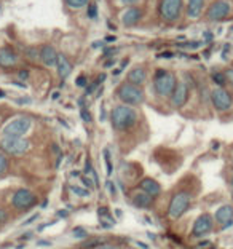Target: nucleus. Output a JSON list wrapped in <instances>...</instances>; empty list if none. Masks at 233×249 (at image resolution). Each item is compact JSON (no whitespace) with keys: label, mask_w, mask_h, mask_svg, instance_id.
Segmentation results:
<instances>
[{"label":"nucleus","mask_w":233,"mask_h":249,"mask_svg":"<svg viewBox=\"0 0 233 249\" xmlns=\"http://www.w3.org/2000/svg\"><path fill=\"white\" fill-rule=\"evenodd\" d=\"M27 53H29V54H27V56H29L31 59H36L37 56H40V52H37L36 48H29V50H27Z\"/></svg>","instance_id":"nucleus-39"},{"label":"nucleus","mask_w":233,"mask_h":249,"mask_svg":"<svg viewBox=\"0 0 233 249\" xmlns=\"http://www.w3.org/2000/svg\"><path fill=\"white\" fill-rule=\"evenodd\" d=\"M117 96L125 106H139L144 103V99H145V94L142 91V88L128 82L122 83L120 87H118Z\"/></svg>","instance_id":"nucleus-4"},{"label":"nucleus","mask_w":233,"mask_h":249,"mask_svg":"<svg viewBox=\"0 0 233 249\" xmlns=\"http://www.w3.org/2000/svg\"><path fill=\"white\" fill-rule=\"evenodd\" d=\"M56 67H58V73H59V77L62 78V80L71 75L72 64H71V61L67 59L66 54L59 53V56H58V64H56Z\"/></svg>","instance_id":"nucleus-21"},{"label":"nucleus","mask_w":233,"mask_h":249,"mask_svg":"<svg viewBox=\"0 0 233 249\" xmlns=\"http://www.w3.org/2000/svg\"><path fill=\"white\" fill-rule=\"evenodd\" d=\"M233 11V3L232 0H214L206 10V19L217 22L225 18H229Z\"/></svg>","instance_id":"nucleus-6"},{"label":"nucleus","mask_w":233,"mask_h":249,"mask_svg":"<svg viewBox=\"0 0 233 249\" xmlns=\"http://www.w3.org/2000/svg\"><path fill=\"white\" fill-rule=\"evenodd\" d=\"M211 78H213V82L220 88H225V85L229 83V82H227V77H225L224 72H214L211 75Z\"/></svg>","instance_id":"nucleus-24"},{"label":"nucleus","mask_w":233,"mask_h":249,"mask_svg":"<svg viewBox=\"0 0 233 249\" xmlns=\"http://www.w3.org/2000/svg\"><path fill=\"white\" fill-rule=\"evenodd\" d=\"M0 147L7 155L22 157L31 149V142L29 139L24 138H7V136H3V139L0 141Z\"/></svg>","instance_id":"nucleus-5"},{"label":"nucleus","mask_w":233,"mask_h":249,"mask_svg":"<svg viewBox=\"0 0 233 249\" xmlns=\"http://www.w3.org/2000/svg\"><path fill=\"white\" fill-rule=\"evenodd\" d=\"M82 182H83L85 185H87V187H88V190H93V189H94V187H96V185H94V182H93V180H91V179H90L88 176H82Z\"/></svg>","instance_id":"nucleus-33"},{"label":"nucleus","mask_w":233,"mask_h":249,"mask_svg":"<svg viewBox=\"0 0 233 249\" xmlns=\"http://www.w3.org/2000/svg\"><path fill=\"white\" fill-rule=\"evenodd\" d=\"M80 115H82V118H83V122H88V123H91V114H90V110H87V109H82V112H80Z\"/></svg>","instance_id":"nucleus-34"},{"label":"nucleus","mask_w":233,"mask_h":249,"mask_svg":"<svg viewBox=\"0 0 233 249\" xmlns=\"http://www.w3.org/2000/svg\"><path fill=\"white\" fill-rule=\"evenodd\" d=\"M0 98H5V91H2V89H0Z\"/></svg>","instance_id":"nucleus-57"},{"label":"nucleus","mask_w":233,"mask_h":249,"mask_svg":"<svg viewBox=\"0 0 233 249\" xmlns=\"http://www.w3.org/2000/svg\"><path fill=\"white\" fill-rule=\"evenodd\" d=\"M138 246H141L142 249H147V248H149L147 245H144V243H139V241H138Z\"/></svg>","instance_id":"nucleus-56"},{"label":"nucleus","mask_w":233,"mask_h":249,"mask_svg":"<svg viewBox=\"0 0 233 249\" xmlns=\"http://www.w3.org/2000/svg\"><path fill=\"white\" fill-rule=\"evenodd\" d=\"M96 249H120V246L112 245V243H104V245H101L99 248H96Z\"/></svg>","instance_id":"nucleus-38"},{"label":"nucleus","mask_w":233,"mask_h":249,"mask_svg":"<svg viewBox=\"0 0 233 249\" xmlns=\"http://www.w3.org/2000/svg\"><path fill=\"white\" fill-rule=\"evenodd\" d=\"M101 227H104V229H110V227H112V224H107V222H104V220H101Z\"/></svg>","instance_id":"nucleus-52"},{"label":"nucleus","mask_w":233,"mask_h":249,"mask_svg":"<svg viewBox=\"0 0 233 249\" xmlns=\"http://www.w3.org/2000/svg\"><path fill=\"white\" fill-rule=\"evenodd\" d=\"M102 45H104V42H96V43H93V48H99Z\"/></svg>","instance_id":"nucleus-54"},{"label":"nucleus","mask_w":233,"mask_h":249,"mask_svg":"<svg viewBox=\"0 0 233 249\" xmlns=\"http://www.w3.org/2000/svg\"><path fill=\"white\" fill-rule=\"evenodd\" d=\"M204 8V0H189L187 2V16L192 19L200 18Z\"/></svg>","instance_id":"nucleus-20"},{"label":"nucleus","mask_w":233,"mask_h":249,"mask_svg":"<svg viewBox=\"0 0 233 249\" xmlns=\"http://www.w3.org/2000/svg\"><path fill=\"white\" fill-rule=\"evenodd\" d=\"M110 122L113 129L117 131H126L138 122V114L131 106H117L110 112Z\"/></svg>","instance_id":"nucleus-1"},{"label":"nucleus","mask_w":233,"mask_h":249,"mask_svg":"<svg viewBox=\"0 0 233 249\" xmlns=\"http://www.w3.org/2000/svg\"><path fill=\"white\" fill-rule=\"evenodd\" d=\"M104 160H106V165H107V176H112L113 173V166H112V161H110V154L109 150H104Z\"/></svg>","instance_id":"nucleus-29"},{"label":"nucleus","mask_w":233,"mask_h":249,"mask_svg":"<svg viewBox=\"0 0 233 249\" xmlns=\"http://www.w3.org/2000/svg\"><path fill=\"white\" fill-rule=\"evenodd\" d=\"M147 80V72L144 67H134L128 72V77H126V82L131 83V85H136V87H141V85H144Z\"/></svg>","instance_id":"nucleus-18"},{"label":"nucleus","mask_w":233,"mask_h":249,"mask_svg":"<svg viewBox=\"0 0 233 249\" xmlns=\"http://www.w3.org/2000/svg\"><path fill=\"white\" fill-rule=\"evenodd\" d=\"M113 64H115V59H109V61H106V64H104V67H112Z\"/></svg>","instance_id":"nucleus-49"},{"label":"nucleus","mask_w":233,"mask_h":249,"mask_svg":"<svg viewBox=\"0 0 233 249\" xmlns=\"http://www.w3.org/2000/svg\"><path fill=\"white\" fill-rule=\"evenodd\" d=\"M118 52V48H106L104 50V58H109V56H113Z\"/></svg>","instance_id":"nucleus-40"},{"label":"nucleus","mask_w":233,"mask_h":249,"mask_svg":"<svg viewBox=\"0 0 233 249\" xmlns=\"http://www.w3.org/2000/svg\"><path fill=\"white\" fill-rule=\"evenodd\" d=\"M11 205L16 211H29L37 205V196L29 189H19L11 198Z\"/></svg>","instance_id":"nucleus-7"},{"label":"nucleus","mask_w":233,"mask_h":249,"mask_svg":"<svg viewBox=\"0 0 233 249\" xmlns=\"http://www.w3.org/2000/svg\"><path fill=\"white\" fill-rule=\"evenodd\" d=\"M158 58H173V53L164 52V53H160V54H158Z\"/></svg>","instance_id":"nucleus-47"},{"label":"nucleus","mask_w":233,"mask_h":249,"mask_svg":"<svg viewBox=\"0 0 233 249\" xmlns=\"http://www.w3.org/2000/svg\"><path fill=\"white\" fill-rule=\"evenodd\" d=\"M72 235L75 236V238L78 240H85V238H88V231L82 229V227H77V229H73L72 230Z\"/></svg>","instance_id":"nucleus-28"},{"label":"nucleus","mask_w":233,"mask_h":249,"mask_svg":"<svg viewBox=\"0 0 233 249\" xmlns=\"http://www.w3.org/2000/svg\"><path fill=\"white\" fill-rule=\"evenodd\" d=\"M131 200H133V205L139 209H149L153 205V198L150 195L144 194V192H136Z\"/></svg>","instance_id":"nucleus-19"},{"label":"nucleus","mask_w":233,"mask_h":249,"mask_svg":"<svg viewBox=\"0 0 233 249\" xmlns=\"http://www.w3.org/2000/svg\"><path fill=\"white\" fill-rule=\"evenodd\" d=\"M27 104V103H31V99L29 98H21V99H18V104Z\"/></svg>","instance_id":"nucleus-51"},{"label":"nucleus","mask_w":233,"mask_h":249,"mask_svg":"<svg viewBox=\"0 0 233 249\" xmlns=\"http://www.w3.org/2000/svg\"><path fill=\"white\" fill-rule=\"evenodd\" d=\"M37 217H38V214H34V216H32L31 219H27V220H26V222H24V225H27V224H31V222H34V220H36Z\"/></svg>","instance_id":"nucleus-50"},{"label":"nucleus","mask_w":233,"mask_h":249,"mask_svg":"<svg viewBox=\"0 0 233 249\" xmlns=\"http://www.w3.org/2000/svg\"><path fill=\"white\" fill-rule=\"evenodd\" d=\"M98 216L101 220H104V219H110V211H109V208H106V206H102L98 209Z\"/></svg>","instance_id":"nucleus-30"},{"label":"nucleus","mask_w":233,"mask_h":249,"mask_svg":"<svg viewBox=\"0 0 233 249\" xmlns=\"http://www.w3.org/2000/svg\"><path fill=\"white\" fill-rule=\"evenodd\" d=\"M99 85H101V83H99L98 80H96V82H93L91 85H88V87H87V94H91V93H94V89L98 88Z\"/></svg>","instance_id":"nucleus-37"},{"label":"nucleus","mask_w":233,"mask_h":249,"mask_svg":"<svg viewBox=\"0 0 233 249\" xmlns=\"http://www.w3.org/2000/svg\"><path fill=\"white\" fill-rule=\"evenodd\" d=\"M213 227H214V216L204 213L201 216H198L195 222H193L192 236H195V238H203V236H206L208 233H211Z\"/></svg>","instance_id":"nucleus-11"},{"label":"nucleus","mask_w":233,"mask_h":249,"mask_svg":"<svg viewBox=\"0 0 233 249\" xmlns=\"http://www.w3.org/2000/svg\"><path fill=\"white\" fill-rule=\"evenodd\" d=\"M7 220H8V213L5 211V209L0 208V227H2V225L7 222Z\"/></svg>","instance_id":"nucleus-35"},{"label":"nucleus","mask_w":233,"mask_h":249,"mask_svg":"<svg viewBox=\"0 0 233 249\" xmlns=\"http://www.w3.org/2000/svg\"><path fill=\"white\" fill-rule=\"evenodd\" d=\"M72 192L78 196H88L90 195V190L82 189V187H77V185H72Z\"/></svg>","instance_id":"nucleus-31"},{"label":"nucleus","mask_w":233,"mask_h":249,"mask_svg":"<svg viewBox=\"0 0 233 249\" xmlns=\"http://www.w3.org/2000/svg\"><path fill=\"white\" fill-rule=\"evenodd\" d=\"M224 73H225V77H227V82H229L233 87V67H229V69H227Z\"/></svg>","instance_id":"nucleus-36"},{"label":"nucleus","mask_w":233,"mask_h":249,"mask_svg":"<svg viewBox=\"0 0 233 249\" xmlns=\"http://www.w3.org/2000/svg\"><path fill=\"white\" fill-rule=\"evenodd\" d=\"M75 85L77 87H80V88H85V87H88V78L85 77V75H80L75 80Z\"/></svg>","instance_id":"nucleus-32"},{"label":"nucleus","mask_w":233,"mask_h":249,"mask_svg":"<svg viewBox=\"0 0 233 249\" xmlns=\"http://www.w3.org/2000/svg\"><path fill=\"white\" fill-rule=\"evenodd\" d=\"M138 2H139V0H122V3H125V5H134Z\"/></svg>","instance_id":"nucleus-48"},{"label":"nucleus","mask_w":233,"mask_h":249,"mask_svg":"<svg viewBox=\"0 0 233 249\" xmlns=\"http://www.w3.org/2000/svg\"><path fill=\"white\" fill-rule=\"evenodd\" d=\"M184 2L182 0H161L160 3V16L166 22H176L180 18Z\"/></svg>","instance_id":"nucleus-9"},{"label":"nucleus","mask_w":233,"mask_h":249,"mask_svg":"<svg viewBox=\"0 0 233 249\" xmlns=\"http://www.w3.org/2000/svg\"><path fill=\"white\" fill-rule=\"evenodd\" d=\"M107 189H109V194L110 195H115L117 194V187H115V184H112L110 180L107 182Z\"/></svg>","instance_id":"nucleus-41"},{"label":"nucleus","mask_w":233,"mask_h":249,"mask_svg":"<svg viewBox=\"0 0 233 249\" xmlns=\"http://www.w3.org/2000/svg\"><path fill=\"white\" fill-rule=\"evenodd\" d=\"M87 16H88L90 19H96V18H98V5H96L94 2H90L88 3Z\"/></svg>","instance_id":"nucleus-27"},{"label":"nucleus","mask_w":233,"mask_h":249,"mask_svg":"<svg viewBox=\"0 0 233 249\" xmlns=\"http://www.w3.org/2000/svg\"><path fill=\"white\" fill-rule=\"evenodd\" d=\"M139 189L141 192H144V194L147 195H150L152 198H155L161 194V185L157 182L155 179H152V178H144L139 182Z\"/></svg>","instance_id":"nucleus-15"},{"label":"nucleus","mask_w":233,"mask_h":249,"mask_svg":"<svg viewBox=\"0 0 233 249\" xmlns=\"http://www.w3.org/2000/svg\"><path fill=\"white\" fill-rule=\"evenodd\" d=\"M58 56L59 53H56V50L51 45H43L40 48V56L38 58H40V61L47 67H56V64H58Z\"/></svg>","instance_id":"nucleus-14"},{"label":"nucleus","mask_w":233,"mask_h":249,"mask_svg":"<svg viewBox=\"0 0 233 249\" xmlns=\"http://www.w3.org/2000/svg\"><path fill=\"white\" fill-rule=\"evenodd\" d=\"M56 216H58V217H67V216H69V213H67L66 209H62V211L56 213Z\"/></svg>","instance_id":"nucleus-44"},{"label":"nucleus","mask_w":233,"mask_h":249,"mask_svg":"<svg viewBox=\"0 0 233 249\" xmlns=\"http://www.w3.org/2000/svg\"><path fill=\"white\" fill-rule=\"evenodd\" d=\"M229 187H230V192H232V196H233V169L230 171V174H229Z\"/></svg>","instance_id":"nucleus-43"},{"label":"nucleus","mask_w":233,"mask_h":249,"mask_svg":"<svg viewBox=\"0 0 233 249\" xmlns=\"http://www.w3.org/2000/svg\"><path fill=\"white\" fill-rule=\"evenodd\" d=\"M232 96H233V93H232Z\"/></svg>","instance_id":"nucleus-59"},{"label":"nucleus","mask_w":233,"mask_h":249,"mask_svg":"<svg viewBox=\"0 0 233 249\" xmlns=\"http://www.w3.org/2000/svg\"><path fill=\"white\" fill-rule=\"evenodd\" d=\"M66 5L72 10H80L83 7H88L90 0H64Z\"/></svg>","instance_id":"nucleus-25"},{"label":"nucleus","mask_w":233,"mask_h":249,"mask_svg":"<svg viewBox=\"0 0 233 249\" xmlns=\"http://www.w3.org/2000/svg\"><path fill=\"white\" fill-rule=\"evenodd\" d=\"M107 26H109V29H110V31H115V26H113V24H112V22H110V21H109V22H107Z\"/></svg>","instance_id":"nucleus-55"},{"label":"nucleus","mask_w":233,"mask_h":249,"mask_svg":"<svg viewBox=\"0 0 233 249\" xmlns=\"http://www.w3.org/2000/svg\"><path fill=\"white\" fill-rule=\"evenodd\" d=\"M192 205V195L187 190H179L173 195L171 201H169L168 216L171 219H179L180 216L189 211Z\"/></svg>","instance_id":"nucleus-3"},{"label":"nucleus","mask_w":233,"mask_h":249,"mask_svg":"<svg viewBox=\"0 0 233 249\" xmlns=\"http://www.w3.org/2000/svg\"><path fill=\"white\" fill-rule=\"evenodd\" d=\"M117 40V37L115 36H107L106 38H104V42H107V43H112V42H115Z\"/></svg>","instance_id":"nucleus-45"},{"label":"nucleus","mask_w":233,"mask_h":249,"mask_svg":"<svg viewBox=\"0 0 233 249\" xmlns=\"http://www.w3.org/2000/svg\"><path fill=\"white\" fill-rule=\"evenodd\" d=\"M85 176H88L94 182L96 187H99V178H98V174H96L94 168H93L91 161H90V160H87V165H85Z\"/></svg>","instance_id":"nucleus-22"},{"label":"nucleus","mask_w":233,"mask_h":249,"mask_svg":"<svg viewBox=\"0 0 233 249\" xmlns=\"http://www.w3.org/2000/svg\"><path fill=\"white\" fill-rule=\"evenodd\" d=\"M104 80H106V73H101V75L98 77V82H99V83H102Z\"/></svg>","instance_id":"nucleus-53"},{"label":"nucleus","mask_w":233,"mask_h":249,"mask_svg":"<svg viewBox=\"0 0 233 249\" xmlns=\"http://www.w3.org/2000/svg\"><path fill=\"white\" fill-rule=\"evenodd\" d=\"M16 61H18V54L15 53L13 48L10 47L0 48V67L8 69V67H13L16 64Z\"/></svg>","instance_id":"nucleus-16"},{"label":"nucleus","mask_w":233,"mask_h":249,"mask_svg":"<svg viewBox=\"0 0 233 249\" xmlns=\"http://www.w3.org/2000/svg\"><path fill=\"white\" fill-rule=\"evenodd\" d=\"M18 77L21 78V80H27V78H29V71H19Z\"/></svg>","instance_id":"nucleus-42"},{"label":"nucleus","mask_w":233,"mask_h":249,"mask_svg":"<svg viewBox=\"0 0 233 249\" xmlns=\"http://www.w3.org/2000/svg\"><path fill=\"white\" fill-rule=\"evenodd\" d=\"M178 80H176V75L171 72L164 71V69H158L155 72V77H153V89L158 96L161 98H171V94L174 91Z\"/></svg>","instance_id":"nucleus-2"},{"label":"nucleus","mask_w":233,"mask_h":249,"mask_svg":"<svg viewBox=\"0 0 233 249\" xmlns=\"http://www.w3.org/2000/svg\"><path fill=\"white\" fill-rule=\"evenodd\" d=\"M37 246H51V241H47V240L37 241Z\"/></svg>","instance_id":"nucleus-46"},{"label":"nucleus","mask_w":233,"mask_h":249,"mask_svg":"<svg viewBox=\"0 0 233 249\" xmlns=\"http://www.w3.org/2000/svg\"><path fill=\"white\" fill-rule=\"evenodd\" d=\"M232 169H233V158H232Z\"/></svg>","instance_id":"nucleus-58"},{"label":"nucleus","mask_w":233,"mask_h":249,"mask_svg":"<svg viewBox=\"0 0 233 249\" xmlns=\"http://www.w3.org/2000/svg\"><path fill=\"white\" fill-rule=\"evenodd\" d=\"M101 245H104V240L102 238H91V240L83 241L80 245V248L82 249H93V248H99Z\"/></svg>","instance_id":"nucleus-26"},{"label":"nucleus","mask_w":233,"mask_h":249,"mask_svg":"<svg viewBox=\"0 0 233 249\" xmlns=\"http://www.w3.org/2000/svg\"><path fill=\"white\" fill-rule=\"evenodd\" d=\"M10 168V161H8V157L5 152H0V178H3L7 174Z\"/></svg>","instance_id":"nucleus-23"},{"label":"nucleus","mask_w":233,"mask_h":249,"mask_svg":"<svg viewBox=\"0 0 233 249\" xmlns=\"http://www.w3.org/2000/svg\"><path fill=\"white\" fill-rule=\"evenodd\" d=\"M141 19H142V10L141 8H136V7L128 8L122 15V22H123V26H126V27L136 26Z\"/></svg>","instance_id":"nucleus-17"},{"label":"nucleus","mask_w":233,"mask_h":249,"mask_svg":"<svg viewBox=\"0 0 233 249\" xmlns=\"http://www.w3.org/2000/svg\"><path fill=\"white\" fill-rule=\"evenodd\" d=\"M214 222L220 230H227L233 225V205H222L214 214Z\"/></svg>","instance_id":"nucleus-12"},{"label":"nucleus","mask_w":233,"mask_h":249,"mask_svg":"<svg viewBox=\"0 0 233 249\" xmlns=\"http://www.w3.org/2000/svg\"><path fill=\"white\" fill-rule=\"evenodd\" d=\"M189 94H190V88L189 85L185 82H178L176 85L174 91L171 94V104L176 109H180V107H184L187 104V101H189Z\"/></svg>","instance_id":"nucleus-13"},{"label":"nucleus","mask_w":233,"mask_h":249,"mask_svg":"<svg viewBox=\"0 0 233 249\" xmlns=\"http://www.w3.org/2000/svg\"><path fill=\"white\" fill-rule=\"evenodd\" d=\"M211 103L217 112H229L233 109V96L229 89L225 88H214L211 91Z\"/></svg>","instance_id":"nucleus-8"},{"label":"nucleus","mask_w":233,"mask_h":249,"mask_svg":"<svg viewBox=\"0 0 233 249\" xmlns=\"http://www.w3.org/2000/svg\"><path fill=\"white\" fill-rule=\"evenodd\" d=\"M31 124L29 117H18L3 128V134L7 138H22L31 129Z\"/></svg>","instance_id":"nucleus-10"}]
</instances>
